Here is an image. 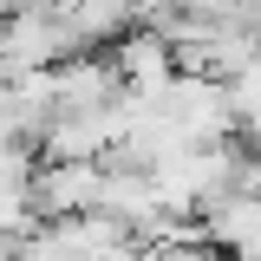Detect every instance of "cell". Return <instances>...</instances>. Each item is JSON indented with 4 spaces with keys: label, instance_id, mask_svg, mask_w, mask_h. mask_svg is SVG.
Wrapping results in <instances>:
<instances>
[]
</instances>
